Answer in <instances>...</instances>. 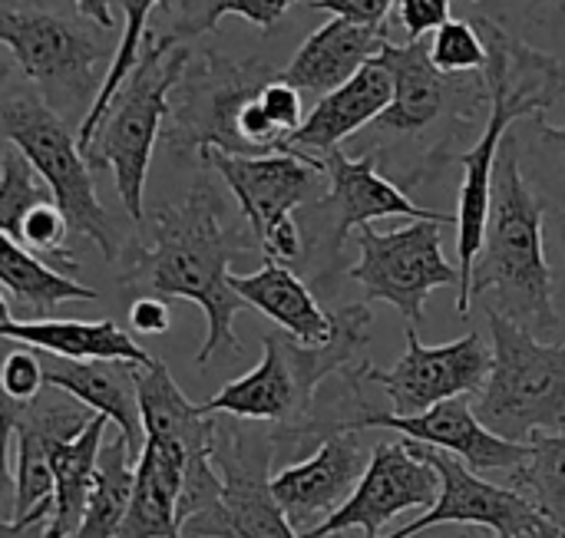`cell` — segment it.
Masks as SVG:
<instances>
[{"instance_id": "cell-46", "label": "cell", "mask_w": 565, "mask_h": 538, "mask_svg": "<svg viewBox=\"0 0 565 538\" xmlns=\"http://www.w3.org/2000/svg\"><path fill=\"white\" fill-rule=\"evenodd\" d=\"M553 232H556V241H559L565 258V205H556V212H553Z\"/></svg>"}, {"instance_id": "cell-8", "label": "cell", "mask_w": 565, "mask_h": 538, "mask_svg": "<svg viewBox=\"0 0 565 538\" xmlns=\"http://www.w3.org/2000/svg\"><path fill=\"white\" fill-rule=\"evenodd\" d=\"M0 129L46 182L70 228L89 238L106 261H119V232L96 198L89 165L66 119L36 89H20L0 103Z\"/></svg>"}, {"instance_id": "cell-2", "label": "cell", "mask_w": 565, "mask_h": 538, "mask_svg": "<svg viewBox=\"0 0 565 538\" xmlns=\"http://www.w3.org/2000/svg\"><path fill=\"white\" fill-rule=\"evenodd\" d=\"M473 26L487 46V89H490V116L483 122L480 139L457 155L463 165L460 205H457V258H460V288H457V314H470V275L483 245L490 198H493V169L503 149L507 129L520 119L543 116L565 96V63L556 53L510 33L490 13L473 17Z\"/></svg>"}, {"instance_id": "cell-9", "label": "cell", "mask_w": 565, "mask_h": 538, "mask_svg": "<svg viewBox=\"0 0 565 538\" xmlns=\"http://www.w3.org/2000/svg\"><path fill=\"white\" fill-rule=\"evenodd\" d=\"M275 430L268 423L218 417L212 466L222 476L218 499L182 519L179 538H301L271 496Z\"/></svg>"}, {"instance_id": "cell-18", "label": "cell", "mask_w": 565, "mask_h": 538, "mask_svg": "<svg viewBox=\"0 0 565 538\" xmlns=\"http://www.w3.org/2000/svg\"><path fill=\"white\" fill-rule=\"evenodd\" d=\"M364 433L367 430H338L324 437L311 456L281 466L268 480L278 509L298 536L311 532L331 513H338L361 483L371 460Z\"/></svg>"}, {"instance_id": "cell-45", "label": "cell", "mask_w": 565, "mask_h": 538, "mask_svg": "<svg viewBox=\"0 0 565 538\" xmlns=\"http://www.w3.org/2000/svg\"><path fill=\"white\" fill-rule=\"evenodd\" d=\"M73 3H76V10H79L86 20H93L96 26H103V30H113V26H116L113 0H73Z\"/></svg>"}, {"instance_id": "cell-25", "label": "cell", "mask_w": 565, "mask_h": 538, "mask_svg": "<svg viewBox=\"0 0 565 538\" xmlns=\"http://www.w3.org/2000/svg\"><path fill=\"white\" fill-rule=\"evenodd\" d=\"M232 291L255 308L258 314H265L268 321H275L288 337L318 347L328 344L334 334V318L318 304V298L311 294V288L281 261H265L258 271L252 275H232Z\"/></svg>"}, {"instance_id": "cell-35", "label": "cell", "mask_w": 565, "mask_h": 538, "mask_svg": "<svg viewBox=\"0 0 565 538\" xmlns=\"http://www.w3.org/2000/svg\"><path fill=\"white\" fill-rule=\"evenodd\" d=\"M70 222L66 215L56 208V202H43L36 208H30V215L20 225V245L30 248L33 255H40L43 261H50L56 271L73 275L79 268V258L66 248V235H70Z\"/></svg>"}, {"instance_id": "cell-16", "label": "cell", "mask_w": 565, "mask_h": 538, "mask_svg": "<svg viewBox=\"0 0 565 538\" xmlns=\"http://www.w3.org/2000/svg\"><path fill=\"white\" fill-rule=\"evenodd\" d=\"M195 152L199 162L215 169L232 189L255 245H262L275 225L295 218V208L321 198L318 182L324 179V162L311 152L285 149L268 155H232L215 146H199Z\"/></svg>"}, {"instance_id": "cell-15", "label": "cell", "mask_w": 565, "mask_h": 538, "mask_svg": "<svg viewBox=\"0 0 565 538\" xmlns=\"http://www.w3.org/2000/svg\"><path fill=\"white\" fill-rule=\"evenodd\" d=\"M490 374V347L487 341L470 331L450 344L427 347L417 337V327L407 324V351L391 367L381 370L367 357L361 364V380L377 384L391 404L394 417H417L444 400L454 397H477Z\"/></svg>"}, {"instance_id": "cell-26", "label": "cell", "mask_w": 565, "mask_h": 538, "mask_svg": "<svg viewBox=\"0 0 565 538\" xmlns=\"http://www.w3.org/2000/svg\"><path fill=\"white\" fill-rule=\"evenodd\" d=\"M136 400H139V423L142 437H162L179 443L189 453V466L212 460V443L218 430V417L192 404L169 367L156 361L152 367L139 370L136 377Z\"/></svg>"}, {"instance_id": "cell-10", "label": "cell", "mask_w": 565, "mask_h": 538, "mask_svg": "<svg viewBox=\"0 0 565 538\" xmlns=\"http://www.w3.org/2000/svg\"><path fill=\"white\" fill-rule=\"evenodd\" d=\"M447 222L417 218L394 232L358 228V265L348 271L364 288V301H384L404 314L411 327L424 321V304L437 288H460V271L444 255Z\"/></svg>"}, {"instance_id": "cell-47", "label": "cell", "mask_w": 565, "mask_h": 538, "mask_svg": "<svg viewBox=\"0 0 565 538\" xmlns=\"http://www.w3.org/2000/svg\"><path fill=\"white\" fill-rule=\"evenodd\" d=\"M7 321H13V314H10V304H7V298L0 294V324H7Z\"/></svg>"}, {"instance_id": "cell-19", "label": "cell", "mask_w": 565, "mask_h": 538, "mask_svg": "<svg viewBox=\"0 0 565 538\" xmlns=\"http://www.w3.org/2000/svg\"><path fill=\"white\" fill-rule=\"evenodd\" d=\"M351 430H391L404 440L414 443H427L434 450H444L450 456H457L467 470L473 473H490V470H513L523 463V456L530 453L526 443H510L497 433H490L477 413L473 404L467 397H454L444 400L417 417H394V413H381L371 404L358 413V420L351 423Z\"/></svg>"}, {"instance_id": "cell-23", "label": "cell", "mask_w": 565, "mask_h": 538, "mask_svg": "<svg viewBox=\"0 0 565 538\" xmlns=\"http://www.w3.org/2000/svg\"><path fill=\"white\" fill-rule=\"evenodd\" d=\"M387 40H391L387 30L331 17L298 46V53L285 69H278V76L298 93L324 96L341 83H348L367 60H374Z\"/></svg>"}, {"instance_id": "cell-33", "label": "cell", "mask_w": 565, "mask_h": 538, "mask_svg": "<svg viewBox=\"0 0 565 538\" xmlns=\"http://www.w3.org/2000/svg\"><path fill=\"white\" fill-rule=\"evenodd\" d=\"M53 202V192L36 175V169L23 159V152L3 149L0 155V232L20 241V225L30 215V208Z\"/></svg>"}, {"instance_id": "cell-42", "label": "cell", "mask_w": 565, "mask_h": 538, "mask_svg": "<svg viewBox=\"0 0 565 538\" xmlns=\"http://www.w3.org/2000/svg\"><path fill=\"white\" fill-rule=\"evenodd\" d=\"M129 327L132 334H166L172 327V311L166 304V298H156V294H139L132 304H129Z\"/></svg>"}, {"instance_id": "cell-29", "label": "cell", "mask_w": 565, "mask_h": 538, "mask_svg": "<svg viewBox=\"0 0 565 538\" xmlns=\"http://www.w3.org/2000/svg\"><path fill=\"white\" fill-rule=\"evenodd\" d=\"M526 446L523 463L510 470V486L565 538V430L533 433Z\"/></svg>"}, {"instance_id": "cell-36", "label": "cell", "mask_w": 565, "mask_h": 538, "mask_svg": "<svg viewBox=\"0 0 565 538\" xmlns=\"http://www.w3.org/2000/svg\"><path fill=\"white\" fill-rule=\"evenodd\" d=\"M46 387L43 380V361H40V351L33 347H17L3 357L0 364V397L23 407L30 404L33 397H40V390Z\"/></svg>"}, {"instance_id": "cell-14", "label": "cell", "mask_w": 565, "mask_h": 538, "mask_svg": "<svg viewBox=\"0 0 565 538\" xmlns=\"http://www.w3.org/2000/svg\"><path fill=\"white\" fill-rule=\"evenodd\" d=\"M440 496L437 470L417 453L411 440H381L371 450L367 470L348 503L301 538H334L361 529L381 538V529L404 513H427Z\"/></svg>"}, {"instance_id": "cell-27", "label": "cell", "mask_w": 565, "mask_h": 538, "mask_svg": "<svg viewBox=\"0 0 565 538\" xmlns=\"http://www.w3.org/2000/svg\"><path fill=\"white\" fill-rule=\"evenodd\" d=\"M0 288L10 291V298L26 311V321L53 318V311L66 301H96L99 294L70 275L46 265L40 255L13 241L0 232Z\"/></svg>"}, {"instance_id": "cell-24", "label": "cell", "mask_w": 565, "mask_h": 538, "mask_svg": "<svg viewBox=\"0 0 565 538\" xmlns=\"http://www.w3.org/2000/svg\"><path fill=\"white\" fill-rule=\"evenodd\" d=\"M0 341L33 347L40 354L66 361H126L136 367H152L156 357L132 341L116 321H73V318H43V321H7L0 324Z\"/></svg>"}, {"instance_id": "cell-37", "label": "cell", "mask_w": 565, "mask_h": 538, "mask_svg": "<svg viewBox=\"0 0 565 538\" xmlns=\"http://www.w3.org/2000/svg\"><path fill=\"white\" fill-rule=\"evenodd\" d=\"M258 103L265 106L268 119L285 132V142L305 122V116H301V93L295 86H288L281 76H275L271 83H265V89L258 93Z\"/></svg>"}, {"instance_id": "cell-22", "label": "cell", "mask_w": 565, "mask_h": 538, "mask_svg": "<svg viewBox=\"0 0 565 538\" xmlns=\"http://www.w3.org/2000/svg\"><path fill=\"white\" fill-rule=\"evenodd\" d=\"M391 103V73L367 60L348 83L324 93L321 103L305 116V122L288 136L285 149L315 152L318 159L331 149H338L344 139L371 126Z\"/></svg>"}, {"instance_id": "cell-13", "label": "cell", "mask_w": 565, "mask_h": 538, "mask_svg": "<svg viewBox=\"0 0 565 538\" xmlns=\"http://www.w3.org/2000/svg\"><path fill=\"white\" fill-rule=\"evenodd\" d=\"M414 446L437 470L440 496L424 516H417L414 523L384 538H417L420 532L440 526H480L493 532V538H563L516 489L480 480L473 470H467L457 456L444 450H434L427 443H414Z\"/></svg>"}, {"instance_id": "cell-5", "label": "cell", "mask_w": 565, "mask_h": 538, "mask_svg": "<svg viewBox=\"0 0 565 538\" xmlns=\"http://www.w3.org/2000/svg\"><path fill=\"white\" fill-rule=\"evenodd\" d=\"M192 50L172 33H142L139 60L109 99L103 119L96 122L89 142L83 146V159L89 169H109L116 179V192L122 208L136 225H142L146 212V175L156 152V139L162 122L169 119V96L179 86Z\"/></svg>"}, {"instance_id": "cell-21", "label": "cell", "mask_w": 565, "mask_h": 538, "mask_svg": "<svg viewBox=\"0 0 565 538\" xmlns=\"http://www.w3.org/2000/svg\"><path fill=\"white\" fill-rule=\"evenodd\" d=\"M189 453L162 437H142L132 499L116 538H179V499Z\"/></svg>"}, {"instance_id": "cell-4", "label": "cell", "mask_w": 565, "mask_h": 538, "mask_svg": "<svg viewBox=\"0 0 565 538\" xmlns=\"http://www.w3.org/2000/svg\"><path fill=\"white\" fill-rule=\"evenodd\" d=\"M334 334L328 344L308 347L285 331H271L262 341V361L238 380H228L202 410L232 420L268 423L275 430V453L288 446L311 420L318 390L364 361L371 341V304H344L331 311Z\"/></svg>"}, {"instance_id": "cell-38", "label": "cell", "mask_w": 565, "mask_h": 538, "mask_svg": "<svg viewBox=\"0 0 565 538\" xmlns=\"http://www.w3.org/2000/svg\"><path fill=\"white\" fill-rule=\"evenodd\" d=\"M454 0H397V20L407 40H424L450 20Z\"/></svg>"}, {"instance_id": "cell-20", "label": "cell", "mask_w": 565, "mask_h": 538, "mask_svg": "<svg viewBox=\"0 0 565 538\" xmlns=\"http://www.w3.org/2000/svg\"><path fill=\"white\" fill-rule=\"evenodd\" d=\"M43 380L46 387L79 400L86 410L106 417L139 453L142 446V423H139V400H136V377L142 367L126 361H66L43 354Z\"/></svg>"}, {"instance_id": "cell-6", "label": "cell", "mask_w": 565, "mask_h": 538, "mask_svg": "<svg viewBox=\"0 0 565 538\" xmlns=\"http://www.w3.org/2000/svg\"><path fill=\"white\" fill-rule=\"evenodd\" d=\"M490 374L473 400L477 420L510 440L565 430V341H540L526 327L487 311Z\"/></svg>"}, {"instance_id": "cell-11", "label": "cell", "mask_w": 565, "mask_h": 538, "mask_svg": "<svg viewBox=\"0 0 565 538\" xmlns=\"http://www.w3.org/2000/svg\"><path fill=\"white\" fill-rule=\"evenodd\" d=\"M0 46L50 106L93 103V69L106 60V50L79 20L46 10H0Z\"/></svg>"}, {"instance_id": "cell-41", "label": "cell", "mask_w": 565, "mask_h": 538, "mask_svg": "<svg viewBox=\"0 0 565 538\" xmlns=\"http://www.w3.org/2000/svg\"><path fill=\"white\" fill-rule=\"evenodd\" d=\"M500 17H513L530 26H546V30L565 33V0H503Z\"/></svg>"}, {"instance_id": "cell-28", "label": "cell", "mask_w": 565, "mask_h": 538, "mask_svg": "<svg viewBox=\"0 0 565 538\" xmlns=\"http://www.w3.org/2000/svg\"><path fill=\"white\" fill-rule=\"evenodd\" d=\"M136 456L139 453L129 446V440L109 423L96 456V473H93V489L86 499L83 523L70 538H116L132 499Z\"/></svg>"}, {"instance_id": "cell-12", "label": "cell", "mask_w": 565, "mask_h": 538, "mask_svg": "<svg viewBox=\"0 0 565 538\" xmlns=\"http://www.w3.org/2000/svg\"><path fill=\"white\" fill-rule=\"evenodd\" d=\"M278 76L265 60H228L215 50H202V69L182 83V106H169V132L166 146L172 152L215 146L232 155H245L238 139V112L248 99H255L265 83Z\"/></svg>"}, {"instance_id": "cell-43", "label": "cell", "mask_w": 565, "mask_h": 538, "mask_svg": "<svg viewBox=\"0 0 565 538\" xmlns=\"http://www.w3.org/2000/svg\"><path fill=\"white\" fill-rule=\"evenodd\" d=\"M50 516H53V503H43V506L30 509L23 519L0 523V538H46Z\"/></svg>"}, {"instance_id": "cell-3", "label": "cell", "mask_w": 565, "mask_h": 538, "mask_svg": "<svg viewBox=\"0 0 565 538\" xmlns=\"http://www.w3.org/2000/svg\"><path fill=\"white\" fill-rule=\"evenodd\" d=\"M546 198L523 175L516 142L503 139L493 169V198L480 255L470 275V301L526 327L540 341L563 331L553 301V268L546 261Z\"/></svg>"}, {"instance_id": "cell-44", "label": "cell", "mask_w": 565, "mask_h": 538, "mask_svg": "<svg viewBox=\"0 0 565 538\" xmlns=\"http://www.w3.org/2000/svg\"><path fill=\"white\" fill-rule=\"evenodd\" d=\"M533 122V129H536V142L559 162L565 169V126H553V122H546L543 116H533L530 119Z\"/></svg>"}, {"instance_id": "cell-39", "label": "cell", "mask_w": 565, "mask_h": 538, "mask_svg": "<svg viewBox=\"0 0 565 538\" xmlns=\"http://www.w3.org/2000/svg\"><path fill=\"white\" fill-rule=\"evenodd\" d=\"M13 430H17V404L0 397V523H13V499H17V486H13Z\"/></svg>"}, {"instance_id": "cell-1", "label": "cell", "mask_w": 565, "mask_h": 538, "mask_svg": "<svg viewBox=\"0 0 565 538\" xmlns=\"http://www.w3.org/2000/svg\"><path fill=\"white\" fill-rule=\"evenodd\" d=\"M252 248H258L252 232L228 225L222 192L199 175L182 205H162L152 215L149 241L129 251L122 288L199 304L205 314V341L195 364L205 370L222 354H245L235 337V318L248 304L232 291L228 265Z\"/></svg>"}, {"instance_id": "cell-7", "label": "cell", "mask_w": 565, "mask_h": 538, "mask_svg": "<svg viewBox=\"0 0 565 538\" xmlns=\"http://www.w3.org/2000/svg\"><path fill=\"white\" fill-rule=\"evenodd\" d=\"M391 73V103L387 109L371 122V129L384 139L401 142H424L417 185H427L430 179V136L437 132V142L447 155V162L457 152V136L473 126L477 112L490 106V89L483 73H463L447 76L430 63L424 40L394 43L387 40L381 53L374 56Z\"/></svg>"}, {"instance_id": "cell-34", "label": "cell", "mask_w": 565, "mask_h": 538, "mask_svg": "<svg viewBox=\"0 0 565 538\" xmlns=\"http://www.w3.org/2000/svg\"><path fill=\"white\" fill-rule=\"evenodd\" d=\"M430 63L447 73V76H463V73H483L487 69V46L473 20H447L440 30L430 33L427 43Z\"/></svg>"}, {"instance_id": "cell-40", "label": "cell", "mask_w": 565, "mask_h": 538, "mask_svg": "<svg viewBox=\"0 0 565 538\" xmlns=\"http://www.w3.org/2000/svg\"><path fill=\"white\" fill-rule=\"evenodd\" d=\"M311 10H324L331 17L361 23V26H377L387 30L391 10L397 7V0H311Z\"/></svg>"}, {"instance_id": "cell-17", "label": "cell", "mask_w": 565, "mask_h": 538, "mask_svg": "<svg viewBox=\"0 0 565 538\" xmlns=\"http://www.w3.org/2000/svg\"><path fill=\"white\" fill-rule=\"evenodd\" d=\"M324 162V182L328 192L315 202L318 215L324 218V258L334 265L341 258V248L351 232L361 225H371L377 218H437L447 225H457V215L420 208L391 175L377 169V152L348 155L341 146L321 155Z\"/></svg>"}, {"instance_id": "cell-31", "label": "cell", "mask_w": 565, "mask_h": 538, "mask_svg": "<svg viewBox=\"0 0 565 538\" xmlns=\"http://www.w3.org/2000/svg\"><path fill=\"white\" fill-rule=\"evenodd\" d=\"M295 3L311 0H179L175 3V30L172 36H202L222 23V17L235 13L258 30H271Z\"/></svg>"}, {"instance_id": "cell-32", "label": "cell", "mask_w": 565, "mask_h": 538, "mask_svg": "<svg viewBox=\"0 0 565 538\" xmlns=\"http://www.w3.org/2000/svg\"><path fill=\"white\" fill-rule=\"evenodd\" d=\"M13 486H17L13 519H23L30 509L53 503V473L46 463L43 437L30 420L20 417V407H17V430H13Z\"/></svg>"}, {"instance_id": "cell-30", "label": "cell", "mask_w": 565, "mask_h": 538, "mask_svg": "<svg viewBox=\"0 0 565 538\" xmlns=\"http://www.w3.org/2000/svg\"><path fill=\"white\" fill-rule=\"evenodd\" d=\"M169 3H172V0H119V7H122V13H126V20H122V36H119V46H116V53H113V60H109V69H106V76H103L96 96H93V106H89L86 116L79 119V129H76V146H79V152H83V146L89 142L96 122L103 119L109 99L116 96V89L122 86V79H126L129 69L136 66V60H139V43H142V33H146V23H149L152 7H169Z\"/></svg>"}]
</instances>
